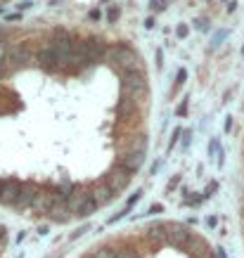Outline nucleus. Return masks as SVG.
<instances>
[{"label":"nucleus","instance_id":"obj_1","mask_svg":"<svg viewBox=\"0 0 244 258\" xmlns=\"http://www.w3.org/2000/svg\"><path fill=\"white\" fill-rule=\"evenodd\" d=\"M109 64L121 74H128V71H138L140 69V57L133 52V47L121 45L118 43L116 47H109V55H107Z\"/></svg>","mask_w":244,"mask_h":258},{"label":"nucleus","instance_id":"obj_2","mask_svg":"<svg viewBox=\"0 0 244 258\" xmlns=\"http://www.w3.org/2000/svg\"><path fill=\"white\" fill-rule=\"evenodd\" d=\"M69 209H71V216H74V218H88V216H93L100 206L95 204L90 192L76 189V192L69 197Z\"/></svg>","mask_w":244,"mask_h":258},{"label":"nucleus","instance_id":"obj_3","mask_svg":"<svg viewBox=\"0 0 244 258\" xmlns=\"http://www.w3.org/2000/svg\"><path fill=\"white\" fill-rule=\"evenodd\" d=\"M121 88H124V95H131L133 100H138V97H145V95H147V81H145V74H142L140 69L124 74Z\"/></svg>","mask_w":244,"mask_h":258},{"label":"nucleus","instance_id":"obj_4","mask_svg":"<svg viewBox=\"0 0 244 258\" xmlns=\"http://www.w3.org/2000/svg\"><path fill=\"white\" fill-rule=\"evenodd\" d=\"M22 180L17 178H0V204L3 206H12L15 209L17 199H19V192H22Z\"/></svg>","mask_w":244,"mask_h":258},{"label":"nucleus","instance_id":"obj_5","mask_svg":"<svg viewBox=\"0 0 244 258\" xmlns=\"http://www.w3.org/2000/svg\"><path fill=\"white\" fill-rule=\"evenodd\" d=\"M142 164H145V152H133V149H128L126 154H121L118 161H116L118 168H121V171H126L128 175H133V173L140 171Z\"/></svg>","mask_w":244,"mask_h":258},{"label":"nucleus","instance_id":"obj_6","mask_svg":"<svg viewBox=\"0 0 244 258\" xmlns=\"http://www.w3.org/2000/svg\"><path fill=\"white\" fill-rule=\"evenodd\" d=\"M192 239V235L188 232V227L180 225V223H168V244L171 246H178V249H185Z\"/></svg>","mask_w":244,"mask_h":258},{"label":"nucleus","instance_id":"obj_7","mask_svg":"<svg viewBox=\"0 0 244 258\" xmlns=\"http://www.w3.org/2000/svg\"><path fill=\"white\" fill-rule=\"evenodd\" d=\"M36 59H38V64L43 67L45 71H57L59 69V57H57V52H55V47L50 45H43L38 50V55H36Z\"/></svg>","mask_w":244,"mask_h":258},{"label":"nucleus","instance_id":"obj_8","mask_svg":"<svg viewBox=\"0 0 244 258\" xmlns=\"http://www.w3.org/2000/svg\"><path fill=\"white\" fill-rule=\"evenodd\" d=\"M83 45H86V52L93 59V64L109 55V47H107V43L102 38H88V40H83Z\"/></svg>","mask_w":244,"mask_h":258},{"label":"nucleus","instance_id":"obj_9","mask_svg":"<svg viewBox=\"0 0 244 258\" xmlns=\"http://www.w3.org/2000/svg\"><path fill=\"white\" fill-rule=\"evenodd\" d=\"M36 195H38V187L33 182H24L22 192H19V199H17L15 209L17 211H24V209H31L33 202H36Z\"/></svg>","mask_w":244,"mask_h":258},{"label":"nucleus","instance_id":"obj_10","mask_svg":"<svg viewBox=\"0 0 244 258\" xmlns=\"http://www.w3.org/2000/svg\"><path fill=\"white\" fill-rule=\"evenodd\" d=\"M104 182H107V185H109V187L118 195V192H121V189H126V185L131 182V175H128L126 171H121V168L116 166L114 171L107 173V178H104Z\"/></svg>","mask_w":244,"mask_h":258},{"label":"nucleus","instance_id":"obj_11","mask_svg":"<svg viewBox=\"0 0 244 258\" xmlns=\"http://www.w3.org/2000/svg\"><path fill=\"white\" fill-rule=\"evenodd\" d=\"M90 195H93V199H95V204H97V206H107V204L116 197V192H114V189H111L109 185L102 180V182H97V185L90 189Z\"/></svg>","mask_w":244,"mask_h":258},{"label":"nucleus","instance_id":"obj_12","mask_svg":"<svg viewBox=\"0 0 244 258\" xmlns=\"http://www.w3.org/2000/svg\"><path fill=\"white\" fill-rule=\"evenodd\" d=\"M47 216H50V220H55V223H67V220H71L74 216H71V209H69V202L67 199H59V202L47 211Z\"/></svg>","mask_w":244,"mask_h":258},{"label":"nucleus","instance_id":"obj_13","mask_svg":"<svg viewBox=\"0 0 244 258\" xmlns=\"http://www.w3.org/2000/svg\"><path fill=\"white\" fill-rule=\"evenodd\" d=\"M93 258H116V251H111V249H97L93 253Z\"/></svg>","mask_w":244,"mask_h":258},{"label":"nucleus","instance_id":"obj_14","mask_svg":"<svg viewBox=\"0 0 244 258\" xmlns=\"http://www.w3.org/2000/svg\"><path fill=\"white\" fill-rule=\"evenodd\" d=\"M116 258H140L138 256V251H131V249H124V251H118Z\"/></svg>","mask_w":244,"mask_h":258},{"label":"nucleus","instance_id":"obj_15","mask_svg":"<svg viewBox=\"0 0 244 258\" xmlns=\"http://www.w3.org/2000/svg\"><path fill=\"white\" fill-rule=\"evenodd\" d=\"M185 79H188V71L180 69V71H178V76H175V83H178V86H182V83H185Z\"/></svg>","mask_w":244,"mask_h":258},{"label":"nucleus","instance_id":"obj_16","mask_svg":"<svg viewBox=\"0 0 244 258\" xmlns=\"http://www.w3.org/2000/svg\"><path fill=\"white\" fill-rule=\"evenodd\" d=\"M175 33H178V38H185V36L190 33V29L185 26V24H180V26H178V31H175Z\"/></svg>","mask_w":244,"mask_h":258},{"label":"nucleus","instance_id":"obj_17","mask_svg":"<svg viewBox=\"0 0 244 258\" xmlns=\"http://www.w3.org/2000/svg\"><path fill=\"white\" fill-rule=\"evenodd\" d=\"M88 17H90L93 22H97V19H100L102 15H100V10H90V15H88Z\"/></svg>","mask_w":244,"mask_h":258},{"label":"nucleus","instance_id":"obj_18","mask_svg":"<svg viewBox=\"0 0 244 258\" xmlns=\"http://www.w3.org/2000/svg\"><path fill=\"white\" fill-rule=\"evenodd\" d=\"M150 8H152V10H154V8L161 10V8H164V0H152V5H150Z\"/></svg>","mask_w":244,"mask_h":258},{"label":"nucleus","instance_id":"obj_19","mask_svg":"<svg viewBox=\"0 0 244 258\" xmlns=\"http://www.w3.org/2000/svg\"><path fill=\"white\" fill-rule=\"evenodd\" d=\"M116 17H118V8H111V10H109V22H114Z\"/></svg>","mask_w":244,"mask_h":258},{"label":"nucleus","instance_id":"obj_20","mask_svg":"<svg viewBox=\"0 0 244 258\" xmlns=\"http://www.w3.org/2000/svg\"><path fill=\"white\" fill-rule=\"evenodd\" d=\"M161 211H164V206H161V204H154V206L150 209V213H161Z\"/></svg>","mask_w":244,"mask_h":258},{"label":"nucleus","instance_id":"obj_21","mask_svg":"<svg viewBox=\"0 0 244 258\" xmlns=\"http://www.w3.org/2000/svg\"><path fill=\"white\" fill-rule=\"evenodd\" d=\"M180 133H182L180 128H175V131H173V140H171V147H173L175 142H178V135H180Z\"/></svg>","mask_w":244,"mask_h":258},{"label":"nucleus","instance_id":"obj_22","mask_svg":"<svg viewBox=\"0 0 244 258\" xmlns=\"http://www.w3.org/2000/svg\"><path fill=\"white\" fill-rule=\"evenodd\" d=\"M185 111H188V102H182L180 107H178V114H180V116H182V114H185Z\"/></svg>","mask_w":244,"mask_h":258},{"label":"nucleus","instance_id":"obj_23","mask_svg":"<svg viewBox=\"0 0 244 258\" xmlns=\"http://www.w3.org/2000/svg\"><path fill=\"white\" fill-rule=\"evenodd\" d=\"M5 232H8V230H5V227H3V225H0V244H3V242H5Z\"/></svg>","mask_w":244,"mask_h":258},{"label":"nucleus","instance_id":"obj_24","mask_svg":"<svg viewBox=\"0 0 244 258\" xmlns=\"http://www.w3.org/2000/svg\"><path fill=\"white\" fill-rule=\"evenodd\" d=\"M242 55H244V47H242Z\"/></svg>","mask_w":244,"mask_h":258}]
</instances>
